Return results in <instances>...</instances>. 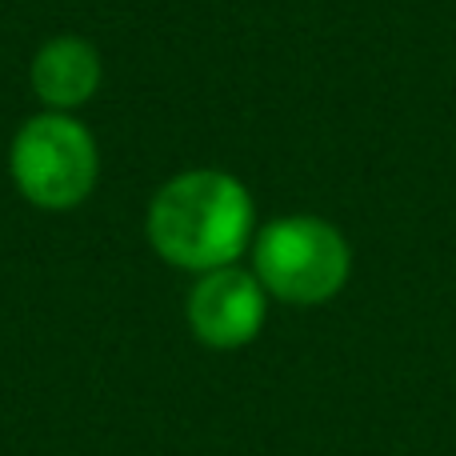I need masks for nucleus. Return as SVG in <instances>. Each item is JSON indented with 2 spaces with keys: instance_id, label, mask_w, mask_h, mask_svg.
Here are the masks:
<instances>
[{
  "instance_id": "nucleus-1",
  "label": "nucleus",
  "mask_w": 456,
  "mask_h": 456,
  "mask_svg": "<svg viewBox=\"0 0 456 456\" xmlns=\"http://www.w3.org/2000/svg\"><path fill=\"white\" fill-rule=\"evenodd\" d=\"M149 240L157 256L189 273L228 268L252 240V197L216 168L181 173L152 197Z\"/></svg>"
},
{
  "instance_id": "nucleus-2",
  "label": "nucleus",
  "mask_w": 456,
  "mask_h": 456,
  "mask_svg": "<svg viewBox=\"0 0 456 456\" xmlns=\"http://www.w3.org/2000/svg\"><path fill=\"white\" fill-rule=\"evenodd\" d=\"M348 240L321 216H281L265 224L252 244V273L289 305H324L348 281Z\"/></svg>"
},
{
  "instance_id": "nucleus-3",
  "label": "nucleus",
  "mask_w": 456,
  "mask_h": 456,
  "mask_svg": "<svg viewBox=\"0 0 456 456\" xmlns=\"http://www.w3.org/2000/svg\"><path fill=\"white\" fill-rule=\"evenodd\" d=\"M8 168L20 197L37 208H77L96 184V141L69 112H45L20 125Z\"/></svg>"
},
{
  "instance_id": "nucleus-4",
  "label": "nucleus",
  "mask_w": 456,
  "mask_h": 456,
  "mask_svg": "<svg viewBox=\"0 0 456 456\" xmlns=\"http://www.w3.org/2000/svg\"><path fill=\"white\" fill-rule=\"evenodd\" d=\"M189 324L208 348H244L265 324V284L244 268H213L189 292Z\"/></svg>"
},
{
  "instance_id": "nucleus-5",
  "label": "nucleus",
  "mask_w": 456,
  "mask_h": 456,
  "mask_svg": "<svg viewBox=\"0 0 456 456\" xmlns=\"http://www.w3.org/2000/svg\"><path fill=\"white\" fill-rule=\"evenodd\" d=\"M101 85V56L80 37H56L32 61V93L53 112L85 104Z\"/></svg>"
}]
</instances>
